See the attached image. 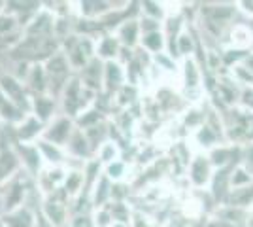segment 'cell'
Instances as JSON below:
<instances>
[{"mask_svg":"<svg viewBox=\"0 0 253 227\" xmlns=\"http://www.w3.org/2000/svg\"><path fill=\"white\" fill-rule=\"evenodd\" d=\"M213 174H215V167L211 165L208 153H199V151L193 155V159L185 169V178L191 187L197 191L210 187Z\"/></svg>","mask_w":253,"mask_h":227,"instance_id":"obj_1","label":"cell"},{"mask_svg":"<svg viewBox=\"0 0 253 227\" xmlns=\"http://www.w3.org/2000/svg\"><path fill=\"white\" fill-rule=\"evenodd\" d=\"M0 91L23 112H29L32 108L31 102H29V97L25 93V87H23V84H19V80L6 74L0 76Z\"/></svg>","mask_w":253,"mask_h":227,"instance_id":"obj_2","label":"cell"},{"mask_svg":"<svg viewBox=\"0 0 253 227\" xmlns=\"http://www.w3.org/2000/svg\"><path fill=\"white\" fill-rule=\"evenodd\" d=\"M227 47L240 49V51H252L253 47V29L246 23H234L227 31Z\"/></svg>","mask_w":253,"mask_h":227,"instance_id":"obj_3","label":"cell"},{"mask_svg":"<svg viewBox=\"0 0 253 227\" xmlns=\"http://www.w3.org/2000/svg\"><path fill=\"white\" fill-rule=\"evenodd\" d=\"M126 68L119 61H108L104 65V87L108 95L119 93L126 86Z\"/></svg>","mask_w":253,"mask_h":227,"instance_id":"obj_4","label":"cell"},{"mask_svg":"<svg viewBox=\"0 0 253 227\" xmlns=\"http://www.w3.org/2000/svg\"><path fill=\"white\" fill-rule=\"evenodd\" d=\"M104 61L102 59H91L85 68L82 70V80H84V87L85 89H100L102 87V82H104Z\"/></svg>","mask_w":253,"mask_h":227,"instance_id":"obj_5","label":"cell"},{"mask_svg":"<svg viewBox=\"0 0 253 227\" xmlns=\"http://www.w3.org/2000/svg\"><path fill=\"white\" fill-rule=\"evenodd\" d=\"M117 40L121 42L123 47L126 49H132L136 47L140 40H142V29H140V21L138 19H126L123 25L117 27Z\"/></svg>","mask_w":253,"mask_h":227,"instance_id":"obj_6","label":"cell"},{"mask_svg":"<svg viewBox=\"0 0 253 227\" xmlns=\"http://www.w3.org/2000/svg\"><path fill=\"white\" fill-rule=\"evenodd\" d=\"M72 129H74L72 127V119L59 118L53 121V125L43 135H45V140L47 142H53L55 146H63V144H66V142L70 140V136L74 133Z\"/></svg>","mask_w":253,"mask_h":227,"instance_id":"obj_7","label":"cell"},{"mask_svg":"<svg viewBox=\"0 0 253 227\" xmlns=\"http://www.w3.org/2000/svg\"><path fill=\"white\" fill-rule=\"evenodd\" d=\"M15 150L23 155V161H25V167L27 171L32 174V176H40V169H42V153L38 150V146H27L23 142L15 140Z\"/></svg>","mask_w":253,"mask_h":227,"instance_id":"obj_8","label":"cell"},{"mask_svg":"<svg viewBox=\"0 0 253 227\" xmlns=\"http://www.w3.org/2000/svg\"><path fill=\"white\" fill-rule=\"evenodd\" d=\"M121 42L117 40V36H110V34H106L102 36L98 42H96V57L98 59H102V61H117V57H119V51H121Z\"/></svg>","mask_w":253,"mask_h":227,"instance_id":"obj_9","label":"cell"},{"mask_svg":"<svg viewBox=\"0 0 253 227\" xmlns=\"http://www.w3.org/2000/svg\"><path fill=\"white\" fill-rule=\"evenodd\" d=\"M43 131V123L36 116H27L15 129V136L19 142H31L34 140Z\"/></svg>","mask_w":253,"mask_h":227,"instance_id":"obj_10","label":"cell"},{"mask_svg":"<svg viewBox=\"0 0 253 227\" xmlns=\"http://www.w3.org/2000/svg\"><path fill=\"white\" fill-rule=\"evenodd\" d=\"M140 47H142L144 51H148L149 55L165 53V49H167V36H165V33H163V31L142 34Z\"/></svg>","mask_w":253,"mask_h":227,"instance_id":"obj_11","label":"cell"},{"mask_svg":"<svg viewBox=\"0 0 253 227\" xmlns=\"http://www.w3.org/2000/svg\"><path fill=\"white\" fill-rule=\"evenodd\" d=\"M2 222L6 227H32L34 214L27 208H17L13 212H8L2 216Z\"/></svg>","mask_w":253,"mask_h":227,"instance_id":"obj_12","label":"cell"},{"mask_svg":"<svg viewBox=\"0 0 253 227\" xmlns=\"http://www.w3.org/2000/svg\"><path fill=\"white\" fill-rule=\"evenodd\" d=\"M19 169V159L11 150L0 151V184H4Z\"/></svg>","mask_w":253,"mask_h":227,"instance_id":"obj_13","label":"cell"},{"mask_svg":"<svg viewBox=\"0 0 253 227\" xmlns=\"http://www.w3.org/2000/svg\"><path fill=\"white\" fill-rule=\"evenodd\" d=\"M112 187H114L112 180L106 174H102L95 184V187H93V203H95L96 208H104L106 201L112 197Z\"/></svg>","mask_w":253,"mask_h":227,"instance_id":"obj_14","label":"cell"},{"mask_svg":"<svg viewBox=\"0 0 253 227\" xmlns=\"http://www.w3.org/2000/svg\"><path fill=\"white\" fill-rule=\"evenodd\" d=\"M68 150H70V153L78 155V157H87V155H91V151H93L84 131H74V133H72V136H70V140H68Z\"/></svg>","mask_w":253,"mask_h":227,"instance_id":"obj_15","label":"cell"},{"mask_svg":"<svg viewBox=\"0 0 253 227\" xmlns=\"http://www.w3.org/2000/svg\"><path fill=\"white\" fill-rule=\"evenodd\" d=\"M0 116L6 121H10V123H21L23 119H25L23 110L17 108L2 91H0Z\"/></svg>","mask_w":253,"mask_h":227,"instance_id":"obj_16","label":"cell"},{"mask_svg":"<svg viewBox=\"0 0 253 227\" xmlns=\"http://www.w3.org/2000/svg\"><path fill=\"white\" fill-rule=\"evenodd\" d=\"M36 146H38V150H40L43 159L49 163V165H53V167H59L64 161V153L61 151L59 146H55V144H51V142L47 140H38Z\"/></svg>","mask_w":253,"mask_h":227,"instance_id":"obj_17","label":"cell"},{"mask_svg":"<svg viewBox=\"0 0 253 227\" xmlns=\"http://www.w3.org/2000/svg\"><path fill=\"white\" fill-rule=\"evenodd\" d=\"M253 185V174L242 167V165H236L232 167L231 171V191L232 189H246V187H252Z\"/></svg>","mask_w":253,"mask_h":227,"instance_id":"obj_18","label":"cell"},{"mask_svg":"<svg viewBox=\"0 0 253 227\" xmlns=\"http://www.w3.org/2000/svg\"><path fill=\"white\" fill-rule=\"evenodd\" d=\"M32 108H34V116L43 123V121H47L51 118L53 110H55V98L38 95L32 100Z\"/></svg>","mask_w":253,"mask_h":227,"instance_id":"obj_19","label":"cell"},{"mask_svg":"<svg viewBox=\"0 0 253 227\" xmlns=\"http://www.w3.org/2000/svg\"><path fill=\"white\" fill-rule=\"evenodd\" d=\"M43 214L51 222L55 227H64V220H66V205L53 201V203H45L43 206Z\"/></svg>","mask_w":253,"mask_h":227,"instance_id":"obj_20","label":"cell"},{"mask_svg":"<svg viewBox=\"0 0 253 227\" xmlns=\"http://www.w3.org/2000/svg\"><path fill=\"white\" fill-rule=\"evenodd\" d=\"M29 87L32 91H38L40 95L47 89V74H45L43 66L34 65L31 68V72H29Z\"/></svg>","mask_w":253,"mask_h":227,"instance_id":"obj_21","label":"cell"},{"mask_svg":"<svg viewBox=\"0 0 253 227\" xmlns=\"http://www.w3.org/2000/svg\"><path fill=\"white\" fill-rule=\"evenodd\" d=\"M142 11L144 17L155 19V21H165L167 19V10H165V2H142Z\"/></svg>","mask_w":253,"mask_h":227,"instance_id":"obj_22","label":"cell"},{"mask_svg":"<svg viewBox=\"0 0 253 227\" xmlns=\"http://www.w3.org/2000/svg\"><path fill=\"white\" fill-rule=\"evenodd\" d=\"M117 159H119V148H117V144L112 140L104 142L100 146V150H98V161L104 163V165H110V163L117 161Z\"/></svg>","mask_w":253,"mask_h":227,"instance_id":"obj_23","label":"cell"},{"mask_svg":"<svg viewBox=\"0 0 253 227\" xmlns=\"http://www.w3.org/2000/svg\"><path fill=\"white\" fill-rule=\"evenodd\" d=\"M104 174L110 178V180H114V184L123 182V180H125V174H126V165L123 161H119V159H117V161L106 165Z\"/></svg>","mask_w":253,"mask_h":227,"instance_id":"obj_24","label":"cell"},{"mask_svg":"<svg viewBox=\"0 0 253 227\" xmlns=\"http://www.w3.org/2000/svg\"><path fill=\"white\" fill-rule=\"evenodd\" d=\"M82 185H84V174L76 173V171L68 173L66 180H64V189H66V193H68V195H76L78 191H80V189H84Z\"/></svg>","mask_w":253,"mask_h":227,"instance_id":"obj_25","label":"cell"},{"mask_svg":"<svg viewBox=\"0 0 253 227\" xmlns=\"http://www.w3.org/2000/svg\"><path fill=\"white\" fill-rule=\"evenodd\" d=\"M240 165L253 174V142L240 148Z\"/></svg>","mask_w":253,"mask_h":227,"instance_id":"obj_26","label":"cell"},{"mask_svg":"<svg viewBox=\"0 0 253 227\" xmlns=\"http://www.w3.org/2000/svg\"><path fill=\"white\" fill-rule=\"evenodd\" d=\"M36 227H55V226L45 218V214H43L42 210H38L36 212Z\"/></svg>","mask_w":253,"mask_h":227,"instance_id":"obj_27","label":"cell"},{"mask_svg":"<svg viewBox=\"0 0 253 227\" xmlns=\"http://www.w3.org/2000/svg\"><path fill=\"white\" fill-rule=\"evenodd\" d=\"M244 65L248 66V68H250V72H252L253 74V51L250 55H248V59H246V61H244Z\"/></svg>","mask_w":253,"mask_h":227,"instance_id":"obj_28","label":"cell"},{"mask_svg":"<svg viewBox=\"0 0 253 227\" xmlns=\"http://www.w3.org/2000/svg\"><path fill=\"white\" fill-rule=\"evenodd\" d=\"M112 227H128V224H119V222H116Z\"/></svg>","mask_w":253,"mask_h":227,"instance_id":"obj_29","label":"cell"}]
</instances>
